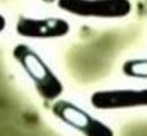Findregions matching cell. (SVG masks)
Listing matches in <instances>:
<instances>
[{
    "label": "cell",
    "mask_w": 147,
    "mask_h": 136,
    "mask_svg": "<svg viewBox=\"0 0 147 136\" xmlns=\"http://www.w3.org/2000/svg\"><path fill=\"white\" fill-rule=\"evenodd\" d=\"M13 58L20 64L23 71L33 81L36 91L43 100H56L63 93L62 81L48 67L42 56L25 44H19L13 48Z\"/></svg>",
    "instance_id": "cell-1"
},
{
    "label": "cell",
    "mask_w": 147,
    "mask_h": 136,
    "mask_svg": "<svg viewBox=\"0 0 147 136\" xmlns=\"http://www.w3.org/2000/svg\"><path fill=\"white\" fill-rule=\"evenodd\" d=\"M58 7L80 18L121 19L131 13L130 0H58Z\"/></svg>",
    "instance_id": "cell-2"
},
{
    "label": "cell",
    "mask_w": 147,
    "mask_h": 136,
    "mask_svg": "<svg viewBox=\"0 0 147 136\" xmlns=\"http://www.w3.org/2000/svg\"><path fill=\"white\" fill-rule=\"evenodd\" d=\"M52 113L65 124L80 130L87 136H113L114 132L101 120L95 119L84 109L66 100H56L52 106Z\"/></svg>",
    "instance_id": "cell-3"
},
{
    "label": "cell",
    "mask_w": 147,
    "mask_h": 136,
    "mask_svg": "<svg viewBox=\"0 0 147 136\" xmlns=\"http://www.w3.org/2000/svg\"><path fill=\"white\" fill-rule=\"evenodd\" d=\"M71 25L68 20L61 18H28L20 16L16 23L18 35L23 38H33V39H52V38H62L69 33Z\"/></svg>",
    "instance_id": "cell-4"
},
{
    "label": "cell",
    "mask_w": 147,
    "mask_h": 136,
    "mask_svg": "<svg viewBox=\"0 0 147 136\" xmlns=\"http://www.w3.org/2000/svg\"><path fill=\"white\" fill-rule=\"evenodd\" d=\"M91 104L98 110H120L147 106V88L95 91L91 96Z\"/></svg>",
    "instance_id": "cell-5"
},
{
    "label": "cell",
    "mask_w": 147,
    "mask_h": 136,
    "mask_svg": "<svg viewBox=\"0 0 147 136\" xmlns=\"http://www.w3.org/2000/svg\"><path fill=\"white\" fill-rule=\"evenodd\" d=\"M123 73L131 78H147V58L125 61L123 64Z\"/></svg>",
    "instance_id": "cell-6"
},
{
    "label": "cell",
    "mask_w": 147,
    "mask_h": 136,
    "mask_svg": "<svg viewBox=\"0 0 147 136\" xmlns=\"http://www.w3.org/2000/svg\"><path fill=\"white\" fill-rule=\"evenodd\" d=\"M6 29V19L3 15H0V32H3Z\"/></svg>",
    "instance_id": "cell-7"
},
{
    "label": "cell",
    "mask_w": 147,
    "mask_h": 136,
    "mask_svg": "<svg viewBox=\"0 0 147 136\" xmlns=\"http://www.w3.org/2000/svg\"><path fill=\"white\" fill-rule=\"evenodd\" d=\"M42 2H45V3H53L55 0H42Z\"/></svg>",
    "instance_id": "cell-8"
}]
</instances>
